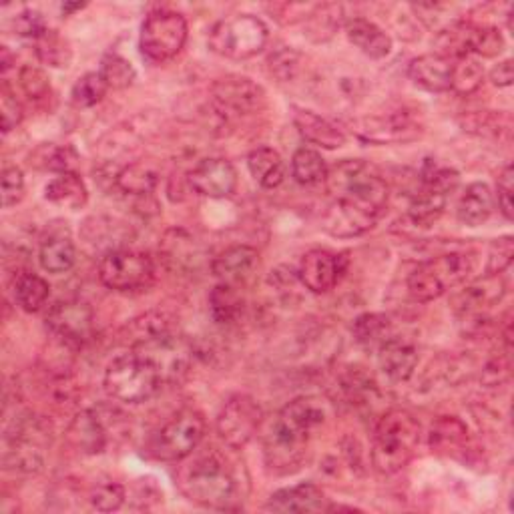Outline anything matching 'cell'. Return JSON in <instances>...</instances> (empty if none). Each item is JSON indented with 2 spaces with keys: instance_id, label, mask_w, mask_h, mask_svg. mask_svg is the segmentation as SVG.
Returning <instances> with one entry per match:
<instances>
[{
  "instance_id": "46",
  "label": "cell",
  "mask_w": 514,
  "mask_h": 514,
  "mask_svg": "<svg viewBox=\"0 0 514 514\" xmlns=\"http://www.w3.org/2000/svg\"><path fill=\"white\" fill-rule=\"evenodd\" d=\"M0 195H3V207H13L25 197V175L19 167L7 165L3 169V181H0Z\"/></svg>"
},
{
  "instance_id": "33",
  "label": "cell",
  "mask_w": 514,
  "mask_h": 514,
  "mask_svg": "<svg viewBox=\"0 0 514 514\" xmlns=\"http://www.w3.org/2000/svg\"><path fill=\"white\" fill-rule=\"evenodd\" d=\"M292 175L300 185H318L328 177L326 159L312 147H300L292 157Z\"/></svg>"
},
{
  "instance_id": "14",
  "label": "cell",
  "mask_w": 514,
  "mask_h": 514,
  "mask_svg": "<svg viewBox=\"0 0 514 514\" xmlns=\"http://www.w3.org/2000/svg\"><path fill=\"white\" fill-rule=\"evenodd\" d=\"M47 328L69 348H81L93 334V310L79 300L59 302L47 316Z\"/></svg>"
},
{
  "instance_id": "19",
  "label": "cell",
  "mask_w": 514,
  "mask_h": 514,
  "mask_svg": "<svg viewBox=\"0 0 514 514\" xmlns=\"http://www.w3.org/2000/svg\"><path fill=\"white\" fill-rule=\"evenodd\" d=\"M328 498L324 490L312 482H302L290 488L276 490L266 510L270 512H328Z\"/></svg>"
},
{
  "instance_id": "18",
  "label": "cell",
  "mask_w": 514,
  "mask_h": 514,
  "mask_svg": "<svg viewBox=\"0 0 514 514\" xmlns=\"http://www.w3.org/2000/svg\"><path fill=\"white\" fill-rule=\"evenodd\" d=\"M380 370L394 382H406L412 378L418 366V348L412 340L400 336H388L378 346Z\"/></svg>"
},
{
  "instance_id": "31",
  "label": "cell",
  "mask_w": 514,
  "mask_h": 514,
  "mask_svg": "<svg viewBox=\"0 0 514 514\" xmlns=\"http://www.w3.org/2000/svg\"><path fill=\"white\" fill-rule=\"evenodd\" d=\"M362 137L374 143H390V141H406L410 139L406 133H416V125L410 123L408 117H376L366 119L362 129Z\"/></svg>"
},
{
  "instance_id": "50",
  "label": "cell",
  "mask_w": 514,
  "mask_h": 514,
  "mask_svg": "<svg viewBox=\"0 0 514 514\" xmlns=\"http://www.w3.org/2000/svg\"><path fill=\"white\" fill-rule=\"evenodd\" d=\"M512 165H506L504 171L498 177L496 183V193H498V209L500 213L510 221L514 217V209H512Z\"/></svg>"
},
{
  "instance_id": "28",
  "label": "cell",
  "mask_w": 514,
  "mask_h": 514,
  "mask_svg": "<svg viewBox=\"0 0 514 514\" xmlns=\"http://www.w3.org/2000/svg\"><path fill=\"white\" fill-rule=\"evenodd\" d=\"M45 197L65 209H81L89 199V191L85 181L75 171H69L59 173L53 181H49L45 187Z\"/></svg>"
},
{
  "instance_id": "49",
  "label": "cell",
  "mask_w": 514,
  "mask_h": 514,
  "mask_svg": "<svg viewBox=\"0 0 514 514\" xmlns=\"http://www.w3.org/2000/svg\"><path fill=\"white\" fill-rule=\"evenodd\" d=\"M15 31H17V35H21L25 39L37 41L39 37H43L49 31V27L45 23V17L39 11H25L17 17Z\"/></svg>"
},
{
  "instance_id": "7",
  "label": "cell",
  "mask_w": 514,
  "mask_h": 514,
  "mask_svg": "<svg viewBox=\"0 0 514 514\" xmlns=\"http://www.w3.org/2000/svg\"><path fill=\"white\" fill-rule=\"evenodd\" d=\"M270 41V31L253 15H231L217 21L209 31V49L229 61H247L260 55Z\"/></svg>"
},
{
  "instance_id": "26",
  "label": "cell",
  "mask_w": 514,
  "mask_h": 514,
  "mask_svg": "<svg viewBox=\"0 0 514 514\" xmlns=\"http://www.w3.org/2000/svg\"><path fill=\"white\" fill-rule=\"evenodd\" d=\"M251 177L264 189H276L286 179V161L272 147H257L247 157Z\"/></svg>"
},
{
  "instance_id": "4",
  "label": "cell",
  "mask_w": 514,
  "mask_h": 514,
  "mask_svg": "<svg viewBox=\"0 0 514 514\" xmlns=\"http://www.w3.org/2000/svg\"><path fill=\"white\" fill-rule=\"evenodd\" d=\"M420 444V422L408 410H388L374 428L372 462L382 474L402 470Z\"/></svg>"
},
{
  "instance_id": "40",
  "label": "cell",
  "mask_w": 514,
  "mask_h": 514,
  "mask_svg": "<svg viewBox=\"0 0 514 514\" xmlns=\"http://www.w3.org/2000/svg\"><path fill=\"white\" fill-rule=\"evenodd\" d=\"M35 161L39 167L43 169H51V171H59V173H69L75 171V165L79 161V155L75 153L73 147H59V145H43L37 153H35Z\"/></svg>"
},
{
  "instance_id": "2",
  "label": "cell",
  "mask_w": 514,
  "mask_h": 514,
  "mask_svg": "<svg viewBox=\"0 0 514 514\" xmlns=\"http://www.w3.org/2000/svg\"><path fill=\"white\" fill-rule=\"evenodd\" d=\"M326 418L328 406L316 396H302L284 406L264 442L266 464L282 474L300 468L312 434Z\"/></svg>"
},
{
  "instance_id": "37",
  "label": "cell",
  "mask_w": 514,
  "mask_h": 514,
  "mask_svg": "<svg viewBox=\"0 0 514 514\" xmlns=\"http://www.w3.org/2000/svg\"><path fill=\"white\" fill-rule=\"evenodd\" d=\"M37 45V57L49 65V67H55V69H65L71 65L73 61V51H71V45L69 41L59 33V31H53L49 29L43 37H39L35 41Z\"/></svg>"
},
{
  "instance_id": "52",
  "label": "cell",
  "mask_w": 514,
  "mask_h": 514,
  "mask_svg": "<svg viewBox=\"0 0 514 514\" xmlns=\"http://www.w3.org/2000/svg\"><path fill=\"white\" fill-rule=\"evenodd\" d=\"M11 69V55H9V49L3 47V71L7 73Z\"/></svg>"
},
{
  "instance_id": "39",
  "label": "cell",
  "mask_w": 514,
  "mask_h": 514,
  "mask_svg": "<svg viewBox=\"0 0 514 514\" xmlns=\"http://www.w3.org/2000/svg\"><path fill=\"white\" fill-rule=\"evenodd\" d=\"M390 322L382 314H364L354 322V338L362 346H380L388 338Z\"/></svg>"
},
{
  "instance_id": "42",
  "label": "cell",
  "mask_w": 514,
  "mask_h": 514,
  "mask_svg": "<svg viewBox=\"0 0 514 514\" xmlns=\"http://www.w3.org/2000/svg\"><path fill=\"white\" fill-rule=\"evenodd\" d=\"M99 73L103 75L109 89H127L133 85V81L137 77L133 65L127 59H123L121 55H107L101 63Z\"/></svg>"
},
{
  "instance_id": "1",
  "label": "cell",
  "mask_w": 514,
  "mask_h": 514,
  "mask_svg": "<svg viewBox=\"0 0 514 514\" xmlns=\"http://www.w3.org/2000/svg\"><path fill=\"white\" fill-rule=\"evenodd\" d=\"M326 187L334 201L322 225L334 237L364 235L388 207V183L362 159H344L328 169Z\"/></svg>"
},
{
  "instance_id": "6",
  "label": "cell",
  "mask_w": 514,
  "mask_h": 514,
  "mask_svg": "<svg viewBox=\"0 0 514 514\" xmlns=\"http://www.w3.org/2000/svg\"><path fill=\"white\" fill-rule=\"evenodd\" d=\"M474 272V257L470 253L454 251L422 262L408 276V294L414 302L426 304L438 300L448 290L464 284Z\"/></svg>"
},
{
  "instance_id": "3",
  "label": "cell",
  "mask_w": 514,
  "mask_h": 514,
  "mask_svg": "<svg viewBox=\"0 0 514 514\" xmlns=\"http://www.w3.org/2000/svg\"><path fill=\"white\" fill-rule=\"evenodd\" d=\"M183 494L211 510H231L239 498V482L229 462L215 450L199 456L181 476Z\"/></svg>"
},
{
  "instance_id": "23",
  "label": "cell",
  "mask_w": 514,
  "mask_h": 514,
  "mask_svg": "<svg viewBox=\"0 0 514 514\" xmlns=\"http://www.w3.org/2000/svg\"><path fill=\"white\" fill-rule=\"evenodd\" d=\"M346 35L350 43L370 59H386L392 53V39L376 23L368 19H352L346 23Z\"/></svg>"
},
{
  "instance_id": "48",
  "label": "cell",
  "mask_w": 514,
  "mask_h": 514,
  "mask_svg": "<svg viewBox=\"0 0 514 514\" xmlns=\"http://www.w3.org/2000/svg\"><path fill=\"white\" fill-rule=\"evenodd\" d=\"M0 117H3L5 133L17 129L25 117L23 105L17 101L15 93L7 85H3V89H0Z\"/></svg>"
},
{
  "instance_id": "15",
  "label": "cell",
  "mask_w": 514,
  "mask_h": 514,
  "mask_svg": "<svg viewBox=\"0 0 514 514\" xmlns=\"http://www.w3.org/2000/svg\"><path fill=\"white\" fill-rule=\"evenodd\" d=\"M346 270L344 255L328 249H310L300 262L298 280L312 294H326L334 290Z\"/></svg>"
},
{
  "instance_id": "25",
  "label": "cell",
  "mask_w": 514,
  "mask_h": 514,
  "mask_svg": "<svg viewBox=\"0 0 514 514\" xmlns=\"http://www.w3.org/2000/svg\"><path fill=\"white\" fill-rule=\"evenodd\" d=\"M494 211V195L486 183H470L460 195L456 217L462 225L478 227L490 219Z\"/></svg>"
},
{
  "instance_id": "29",
  "label": "cell",
  "mask_w": 514,
  "mask_h": 514,
  "mask_svg": "<svg viewBox=\"0 0 514 514\" xmlns=\"http://www.w3.org/2000/svg\"><path fill=\"white\" fill-rule=\"evenodd\" d=\"M39 262L49 274H67L77 264L75 243L65 235H55L41 245Z\"/></svg>"
},
{
  "instance_id": "44",
  "label": "cell",
  "mask_w": 514,
  "mask_h": 514,
  "mask_svg": "<svg viewBox=\"0 0 514 514\" xmlns=\"http://www.w3.org/2000/svg\"><path fill=\"white\" fill-rule=\"evenodd\" d=\"M514 257V241L510 235H504L500 239H496L490 245L488 251V264H486V274L488 276H500L510 264Z\"/></svg>"
},
{
  "instance_id": "41",
  "label": "cell",
  "mask_w": 514,
  "mask_h": 514,
  "mask_svg": "<svg viewBox=\"0 0 514 514\" xmlns=\"http://www.w3.org/2000/svg\"><path fill=\"white\" fill-rule=\"evenodd\" d=\"M107 91H109V85L105 83L101 73H87L75 83L71 97L77 107H95L97 103L103 101Z\"/></svg>"
},
{
  "instance_id": "34",
  "label": "cell",
  "mask_w": 514,
  "mask_h": 514,
  "mask_svg": "<svg viewBox=\"0 0 514 514\" xmlns=\"http://www.w3.org/2000/svg\"><path fill=\"white\" fill-rule=\"evenodd\" d=\"M209 310L213 320L221 326L237 322L243 312V298L239 294V288L229 284L215 286L209 296Z\"/></svg>"
},
{
  "instance_id": "30",
  "label": "cell",
  "mask_w": 514,
  "mask_h": 514,
  "mask_svg": "<svg viewBox=\"0 0 514 514\" xmlns=\"http://www.w3.org/2000/svg\"><path fill=\"white\" fill-rule=\"evenodd\" d=\"M468 440V428L466 424L456 416H440L432 426L428 434L430 448L436 452L450 454L454 450H460Z\"/></svg>"
},
{
  "instance_id": "17",
  "label": "cell",
  "mask_w": 514,
  "mask_h": 514,
  "mask_svg": "<svg viewBox=\"0 0 514 514\" xmlns=\"http://www.w3.org/2000/svg\"><path fill=\"white\" fill-rule=\"evenodd\" d=\"M260 253L249 245H233L221 251L211 262V272L219 280V284L243 286L249 284L257 270H260Z\"/></svg>"
},
{
  "instance_id": "16",
  "label": "cell",
  "mask_w": 514,
  "mask_h": 514,
  "mask_svg": "<svg viewBox=\"0 0 514 514\" xmlns=\"http://www.w3.org/2000/svg\"><path fill=\"white\" fill-rule=\"evenodd\" d=\"M187 183L201 197L225 199L237 187V171L227 159L211 157L199 161L187 173Z\"/></svg>"
},
{
  "instance_id": "10",
  "label": "cell",
  "mask_w": 514,
  "mask_h": 514,
  "mask_svg": "<svg viewBox=\"0 0 514 514\" xmlns=\"http://www.w3.org/2000/svg\"><path fill=\"white\" fill-rule=\"evenodd\" d=\"M155 276L153 260L137 249H109L99 262V280L115 292H133L149 286Z\"/></svg>"
},
{
  "instance_id": "51",
  "label": "cell",
  "mask_w": 514,
  "mask_h": 514,
  "mask_svg": "<svg viewBox=\"0 0 514 514\" xmlns=\"http://www.w3.org/2000/svg\"><path fill=\"white\" fill-rule=\"evenodd\" d=\"M512 79H514V71H512V61L510 59L498 63L490 73V81H492L494 87H510Z\"/></svg>"
},
{
  "instance_id": "32",
  "label": "cell",
  "mask_w": 514,
  "mask_h": 514,
  "mask_svg": "<svg viewBox=\"0 0 514 514\" xmlns=\"http://www.w3.org/2000/svg\"><path fill=\"white\" fill-rule=\"evenodd\" d=\"M13 292H15L17 304L25 312L33 314V312H39L47 304L51 288H49V284L39 274L23 272V274L17 276Z\"/></svg>"
},
{
  "instance_id": "20",
  "label": "cell",
  "mask_w": 514,
  "mask_h": 514,
  "mask_svg": "<svg viewBox=\"0 0 514 514\" xmlns=\"http://www.w3.org/2000/svg\"><path fill=\"white\" fill-rule=\"evenodd\" d=\"M408 77L428 93H446L452 83V61L438 53L422 55L410 63Z\"/></svg>"
},
{
  "instance_id": "24",
  "label": "cell",
  "mask_w": 514,
  "mask_h": 514,
  "mask_svg": "<svg viewBox=\"0 0 514 514\" xmlns=\"http://www.w3.org/2000/svg\"><path fill=\"white\" fill-rule=\"evenodd\" d=\"M67 438L83 454H99L107 446V430L99 414L85 410L71 422Z\"/></svg>"
},
{
  "instance_id": "5",
  "label": "cell",
  "mask_w": 514,
  "mask_h": 514,
  "mask_svg": "<svg viewBox=\"0 0 514 514\" xmlns=\"http://www.w3.org/2000/svg\"><path fill=\"white\" fill-rule=\"evenodd\" d=\"M103 382L111 398L125 404H141L151 400L165 380L151 360L131 352L109 362Z\"/></svg>"
},
{
  "instance_id": "21",
  "label": "cell",
  "mask_w": 514,
  "mask_h": 514,
  "mask_svg": "<svg viewBox=\"0 0 514 514\" xmlns=\"http://www.w3.org/2000/svg\"><path fill=\"white\" fill-rule=\"evenodd\" d=\"M506 294V284L500 276H484L480 280H476L474 284H470L468 288H464L456 300H454V308L464 314H480L488 308H492L494 304H498Z\"/></svg>"
},
{
  "instance_id": "27",
  "label": "cell",
  "mask_w": 514,
  "mask_h": 514,
  "mask_svg": "<svg viewBox=\"0 0 514 514\" xmlns=\"http://www.w3.org/2000/svg\"><path fill=\"white\" fill-rule=\"evenodd\" d=\"M448 189H444L438 183H422V189L412 197L410 207H408V215L416 225H432L446 207V199H448Z\"/></svg>"
},
{
  "instance_id": "36",
  "label": "cell",
  "mask_w": 514,
  "mask_h": 514,
  "mask_svg": "<svg viewBox=\"0 0 514 514\" xmlns=\"http://www.w3.org/2000/svg\"><path fill=\"white\" fill-rule=\"evenodd\" d=\"M171 322L173 320L165 312H149V314L133 320V324L127 328L133 348H139L153 340L171 336L173 334Z\"/></svg>"
},
{
  "instance_id": "35",
  "label": "cell",
  "mask_w": 514,
  "mask_h": 514,
  "mask_svg": "<svg viewBox=\"0 0 514 514\" xmlns=\"http://www.w3.org/2000/svg\"><path fill=\"white\" fill-rule=\"evenodd\" d=\"M115 183L123 193L149 195L159 183V173L149 163H129L117 173Z\"/></svg>"
},
{
  "instance_id": "12",
  "label": "cell",
  "mask_w": 514,
  "mask_h": 514,
  "mask_svg": "<svg viewBox=\"0 0 514 514\" xmlns=\"http://www.w3.org/2000/svg\"><path fill=\"white\" fill-rule=\"evenodd\" d=\"M264 422V410L251 396L235 394L219 410L215 426L219 438L233 450L245 448Z\"/></svg>"
},
{
  "instance_id": "22",
  "label": "cell",
  "mask_w": 514,
  "mask_h": 514,
  "mask_svg": "<svg viewBox=\"0 0 514 514\" xmlns=\"http://www.w3.org/2000/svg\"><path fill=\"white\" fill-rule=\"evenodd\" d=\"M294 123L300 135L312 145H318L324 149H340L346 145V139H348L346 133L336 123H332L326 117H320L314 111L296 109Z\"/></svg>"
},
{
  "instance_id": "8",
  "label": "cell",
  "mask_w": 514,
  "mask_h": 514,
  "mask_svg": "<svg viewBox=\"0 0 514 514\" xmlns=\"http://www.w3.org/2000/svg\"><path fill=\"white\" fill-rule=\"evenodd\" d=\"M51 442L49 426L31 414L11 422L5 434V468L15 472H39L45 464V448Z\"/></svg>"
},
{
  "instance_id": "53",
  "label": "cell",
  "mask_w": 514,
  "mask_h": 514,
  "mask_svg": "<svg viewBox=\"0 0 514 514\" xmlns=\"http://www.w3.org/2000/svg\"><path fill=\"white\" fill-rule=\"evenodd\" d=\"M85 5H65L63 7V13H71V11H77V9H83Z\"/></svg>"
},
{
  "instance_id": "9",
  "label": "cell",
  "mask_w": 514,
  "mask_h": 514,
  "mask_svg": "<svg viewBox=\"0 0 514 514\" xmlns=\"http://www.w3.org/2000/svg\"><path fill=\"white\" fill-rule=\"evenodd\" d=\"M205 436V420L197 410H181L151 438L149 452L163 462H179L187 458Z\"/></svg>"
},
{
  "instance_id": "11",
  "label": "cell",
  "mask_w": 514,
  "mask_h": 514,
  "mask_svg": "<svg viewBox=\"0 0 514 514\" xmlns=\"http://www.w3.org/2000/svg\"><path fill=\"white\" fill-rule=\"evenodd\" d=\"M187 21L175 11H155L151 13L139 37L141 53L153 63H165L177 57L187 43Z\"/></svg>"
},
{
  "instance_id": "43",
  "label": "cell",
  "mask_w": 514,
  "mask_h": 514,
  "mask_svg": "<svg viewBox=\"0 0 514 514\" xmlns=\"http://www.w3.org/2000/svg\"><path fill=\"white\" fill-rule=\"evenodd\" d=\"M125 488L117 482H101L97 486H93L89 500L93 504V508L101 510V512H113L119 510L125 502Z\"/></svg>"
},
{
  "instance_id": "13",
  "label": "cell",
  "mask_w": 514,
  "mask_h": 514,
  "mask_svg": "<svg viewBox=\"0 0 514 514\" xmlns=\"http://www.w3.org/2000/svg\"><path fill=\"white\" fill-rule=\"evenodd\" d=\"M211 95L215 109L225 119L257 113L266 105L264 89L245 77H229L217 81L211 89Z\"/></svg>"
},
{
  "instance_id": "45",
  "label": "cell",
  "mask_w": 514,
  "mask_h": 514,
  "mask_svg": "<svg viewBox=\"0 0 514 514\" xmlns=\"http://www.w3.org/2000/svg\"><path fill=\"white\" fill-rule=\"evenodd\" d=\"M502 51H504L502 33L496 27H480V25H476L472 55H480V57L492 59V57H498Z\"/></svg>"
},
{
  "instance_id": "47",
  "label": "cell",
  "mask_w": 514,
  "mask_h": 514,
  "mask_svg": "<svg viewBox=\"0 0 514 514\" xmlns=\"http://www.w3.org/2000/svg\"><path fill=\"white\" fill-rule=\"evenodd\" d=\"M19 81H21V87L23 91L35 99V101H41L45 99L49 93H51V83H49V77L43 69L39 67H33V65H27L21 69L19 73Z\"/></svg>"
},
{
  "instance_id": "38",
  "label": "cell",
  "mask_w": 514,
  "mask_h": 514,
  "mask_svg": "<svg viewBox=\"0 0 514 514\" xmlns=\"http://www.w3.org/2000/svg\"><path fill=\"white\" fill-rule=\"evenodd\" d=\"M484 81V69L474 57H462L452 63V83L450 91L458 95H472L474 91L480 89Z\"/></svg>"
}]
</instances>
